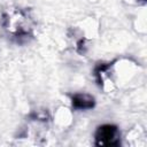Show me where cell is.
Masks as SVG:
<instances>
[{
  "mask_svg": "<svg viewBox=\"0 0 147 147\" xmlns=\"http://www.w3.org/2000/svg\"><path fill=\"white\" fill-rule=\"evenodd\" d=\"M117 130L113 126H102L98 133V140L100 145H115L117 144Z\"/></svg>",
  "mask_w": 147,
  "mask_h": 147,
  "instance_id": "cell-1",
  "label": "cell"
}]
</instances>
